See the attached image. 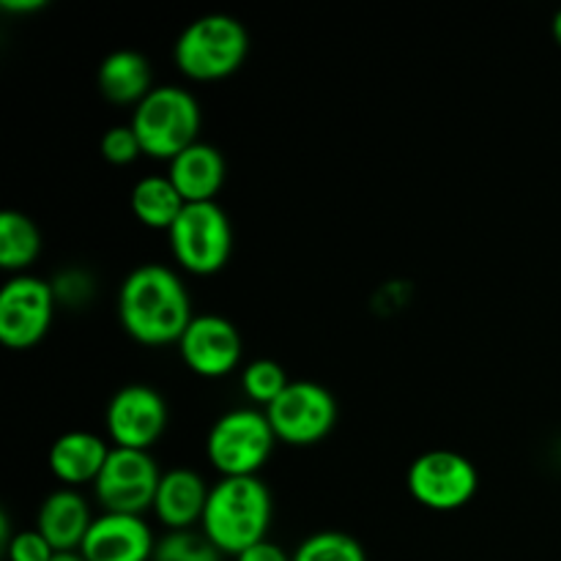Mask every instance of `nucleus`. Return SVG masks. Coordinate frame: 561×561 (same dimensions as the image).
<instances>
[{
	"label": "nucleus",
	"instance_id": "f257e3e1",
	"mask_svg": "<svg viewBox=\"0 0 561 561\" xmlns=\"http://www.w3.org/2000/svg\"><path fill=\"white\" fill-rule=\"evenodd\" d=\"M124 332L142 345H170L192 323V301L179 274L159 263L137 266L118 290Z\"/></svg>",
	"mask_w": 561,
	"mask_h": 561
},
{
	"label": "nucleus",
	"instance_id": "f03ea898",
	"mask_svg": "<svg viewBox=\"0 0 561 561\" xmlns=\"http://www.w3.org/2000/svg\"><path fill=\"white\" fill-rule=\"evenodd\" d=\"M274 502L257 477H222L208 493L203 535L222 553L239 557L266 540Z\"/></svg>",
	"mask_w": 561,
	"mask_h": 561
},
{
	"label": "nucleus",
	"instance_id": "7ed1b4c3",
	"mask_svg": "<svg viewBox=\"0 0 561 561\" xmlns=\"http://www.w3.org/2000/svg\"><path fill=\"white\" fill-rule=\"evenodd\" d=\"M250 53L244 22L230 14H206L192 20L175 38L173 58L181 75L197 82L225 80L236 75Z\"/></svg>",
	"mask_w": 561,
	"mask_h": 561
},
{
	"label": "nucleus",
	"instance_id": "20e7f679",
	"mask_svg": "<svg viewBox=\"0 0 561 561\" xmlns=\"http://www.w3.org/2000/svg\"><path fill=\"white\" fill-rule=\"evenodd\" d=\"M201 121V104L186 88L159 85L135 107L131 129L146 157L173 162L181 151L197 142Z\"/></svg>",
	"mask_w": 561,
	"mask_h": 561
},
{
	"label": "nucleus",
	"instance_id": "39448f33",
	"mask_svg": "<svg viewBox=\"0 0 561 561\" xmlns=\"http://www.w3.org/2000/svg\"><path fill=\"white\" fill-rule=\"evenodd\" d=\"M277 436L266 411L236 409L219 416L206 438L208 463L222 477H257L266 466Z\"/></svg>",
	"mask_w": 561,
	"mask_h": 561
},
{
	"label": "nucleus",
	"instance_id": "423d86ee",
	"mask_svg": "<svg viewBox=\"0 0 561 561\" xmlns=\"http://www.w3.org/2000/svg\"><path fill=\"white\" fill-rule=\"evenodd\" d=\"M168 236L179 266L197 277L222 272L233 252V228L217 201L186 203Z\"/></svg>",
	"mask_w": 561,
	"mask_h": 561
},
{
	"label": "nucleus",
	"instance_id": "0eeeda50",
	"mask_svg": "<svg viewBox=\"0 0 561 561\" xmlns=\"http://www.w3.org/2000/svg\"><path fill=\"white\" fill-rule=\"evenodd\" d=\"M277 442L310 447L323 442L337 422V403L327 387L316 381H290L288 389L266 409Z\"/></svg>",
	"mask_w": 561,
	"mask_h": 561
},
{
	"label": "nucleus",
	"instance_id": "6e6552de",
	"mask_svg": "<svg viewBox=\"0 0 561 561\" xmlns=\"http://www.w3.org/2000/svg\"><path fill=\"white\" fill-rule=\"evenodd\" d=\"M159 482L162 471L151 455L140 449L113 447L102 474L93 482V491L104 513L142 515L146 510H153Z\"/></svg>",
	"mask_w": 561,
	"mask_h": 561
},
{
	"label": "nucleus",
	"instance_id": "1a4fd4ad",
	"mask_svg": "<svg viewBox=\"0 0 561 561\" xmlns=\"http://www.w3.org/2000/svg\"><path fill=\"white\" fill-rule=\"evenodd\" d=\"M405 485L422 507L453 513L474 499L480 477L466 455L453 449H431L411 463Z\"/></svg>",
	"mask_w": 561,
	"mask_h": 561
},
{
	"label": "nucleus",
	"instance_id": "9d476101",
	"mask_svg": "<svg viewBox=\"0 0 561 561\" xmlns=\"http://www.w3.org/2000/svg\"><path fill=\"white\" fill-rule=\"evenodd\" d=\"M55 288L33 274H16L0 290V340L14 351L42 343L53 327Z\"/></svg>",
	"mask_w": 561,
	"mask_h": 561
},
{
	"label": "nucleus",
	"instance_id": "9b49d317",
	"mask_svg": "<svg viewBox=\"0 0 561 561\" xmlns=\"http://www.w3.org/2000/svg\"><path fill=\"white\" fill-rule=\"evenodd\" d=\"M113 447L148 453L168 427V403L162 394L146 383H129L118 389L104 414Z\"/></svg>",
	"mask_w": 561,
	"mask_h": 561
},
{
	"label": "nucleus",
	"instance_id": "f8f14e48",
	"mask_svg": "<svg viewBox=\"0 0 561 561\" xmlns=\"http://www.w3.org/2000/svg\"><path fill=\"white\" fill-rule=\"evenodd\" d=\"M184 365L201 378H222L239 367L244 340L222 316H197L179 340Z\"/></svg>",
	"mask_w": 561,
	"mask_h": 561
},
{
	"label": "nucleus",
	"instance_id": "ddd939ff",
	"mask_svg": "<svg viewBox=\"0 0 561 561\" xmlns=\"http://www.w3.org/2000/svg\"><path fill=\"white\" fill-rule=\"evenodd\" d=\"M157 542L142 515L104 513L93 520L80 553L88 561H151Z\"/></svg>",
	"mask_w": 561,
	"mask_h": 561
},
{
	"label": "nucleus",
	"instance_id": "4468645a",
	"mask_svg": "<svg viewBox=\"0 0 561 561\" xmlns=\"http://www.w3.org/2000/svg\"><path fill=\"white\" fill-rule=\"evenodd\" d=\"M91 504L71 488L49 493L36 515V529L58 553L80 551L93 526Z\"/></svg>",
	"mask_w": 561,
	"mask_h": 561
},
{
	"label": "nucleus",
	"instance_id": "2eb2a0df",
	"mask_svg": "<svg viewBox=\"0 0 561 561\" xmlns=\"http://www.w3.org/2000/svg\"><path fill=\"white\" fill-rule=\"evenodd\" d=\"M208 493H211V488L206 485V480L197 471H164L157 499H153V513H157L159 524L168 526L170 531L192 529V526L203 520Z\"/></svg>",
	"mask_w": 561,
	"mask_h": 561
},
{
	"label": "nucleus",
	"instance_id": "dca6fc26",
	"mask_svg": "<svg viewBox=\"0 0 561 561\" xmlns=\"http://www.w3.org/2000/svg\"><path fill=\"white\" fill-rule=\"evenodd\" d=\"M225 175H228L225 157L219 153V148L203 140L181 151L168 170V179L173 181L186 203H211L222 190Z\"/></svg>",
	"mask_w": 561,
	"mask_h": 561
},
{
	"label": "nucleus",
	"instance_id": "f3484780",
	"mask_svg": "<svg viewBox=\"0 0 561 561\" xmlns=\"http://www.w3.org/2000/svg\"><path fill=\"white\" fill-rule=\"evenodd\" d=\"M110 449L113 447H107V442L96 433L69 431L55 438V444L49 447V471L66 488L96 482L104 463H107Z\"/></svg>",
	"mask_w": 561,
	"mask_h": 561
},
{
	"label": "nucleus",
	"instance_id": "a211bd4d",
	"mask_svg": "<svg viewBox=\"0 0 561 561\" xmlns=\"http://www.w3.org/2000/svg\"><path fill=\"white\" fill-rule=\"evenodd\" d=\"M153 71L151 64L137 49H115L99 66V93L113 104H140L148 93L153 91L151 85Z\"/></svg>",
	"mask_w": 561,
	"mask_h": 561
},
{
	"label": "nucleus",
	"instance_id": "6ab92c4d",
	"mask_svg": "<svg viewBox=\"0 0 561 561\" xmlns=\"http://www.w3.org/2000/svg\"><path fill=\"white\" fill-rule=\"evenodd\" d=\"M131 214L140 219L146 228L153 230H170L175 219L184 211L186 201L181 192L175 190L173 181L168 175H146L131 190Z\"/></svg>",
	"mask_w": 561,
	"mask_h": 561
},
{
	"label": "nucleus",
	"instance_id": "aec40b11",
	"mask_svg": "<svg viewBox=\"0 0 561 561\" xmlns=\"http://www.w3.org/2000/svg\"><path fill=\"white\" fill-rule=\"evenodd\" d=\"M42 255V233L36 222L22 211L0 214V266L5 272L25 274L27 266Z\"/></svg>",
	"mask_w": 561,
	"mask_h": 561
},
{
	"label": "nucleus",
	"instance_id": "412c9836",
	"mask_svg": "<svg viewBox=\"0 0 561 561\" xmlns=\"http://www.w3.org/2000/svg\"><path fill=\"white\" fill-rule=\"evenodd\" d=\"M290 378L285 367L274 359H255L241 370V387L252 403L263 405V411L288 389Z\"/></svg>",
	"mask_w": 561,
	"mask_h": 561
},
{
	"label": "nucleus",
	"instance_id": "4be33fe9",
	"mask_svg": "<svg viewBox=\"0 0 561 561\" xmlns=\"http://www.w3.org/2000/svg\"><path fill=\"white\" fill-rule=\"evenodd\" d=\"M294 561H367L359 540L345 531H318L296 548Z\"/></svg>",
	"mask_w": 561,
	"mask_h": 561
},
{
	"label": "nucleus",
	"instance_id": "5701e85b",
	"mask_svg": "<svg viewBox=\"0 0 561 561\" xmlns=\"http://www.w3.org/2000/svg\"><path fill=\"white\" fill-rule=\"evenodd\" d=\"M219 548L206 535H195L192 529L170 531L157 542L151 561H219Z\"/></svg>",
	"mask_w": 561,
	"mask_h": 561
},
{
	"label": "nucleus",
	"instance_id": "b1692460",
	"mask_svg": "<svg viewBox=\"0 0 561 561\" xmlns=\"http://www.w3.org/2000/svg\"><path fill=\"white\" fill-rule=\"evenodd\" d=\"M99 153H102L104 162L115 164V168H126V164L137 162L142 157V146L137 140L131 124L110 126L107 131L99 140Z\"/></svg>",
	"mask_w": 561,
	"mask_h": 561
},
{
	"label": "nucleus",
	"instance_id": "393cba45",
	"mask_svg": "<svg viewBox=\"0 0 561 561\" xmlns=\"http://www.w3.org/2000/svg\"><path fill=\"white\" fill-rule=\"evenodd\" d=\"M5 553H9V561H53L58 551L38 535V529H31L11 537Z\"/></svg>",
	"mask_w": 561,
	"mask_h": 561
},
{
	"label": "nucleus",
	"instance_id": "a878e982",
	"mask_svg": "<svg viewBox=\"0 0 561 561\" xmlns=\"http://www.w3.org/2000/svg\"><path fill=\"white\" fill-rule=\"evenodd\" d=\"M236 561H294V557H288V553H285L277 542L263 540V542H257V546L247 548L244 553H239Z\"/></svg>",
	"mask_w": 561,
	"mask_h": 561
},
{
	"label": "nucleus",
	"instance_id": "bb28decb",
	"mask_svg": "<svg viewBox=\"0 0 561 561\" xmlns=\"http://www.w3.org/2000/svg\"><path fill=\"white\" fill-rule=\"evenodd\" d=\"M47 5V0H3L0 9L9 11V14H33V11H42Z\"/></svg>",
	"mask_w": 561,
	"mask_h": 561
},
{
	"label": "nucleus",
	"instance_id": "cd10ccee",
	"mask_svg": "<svg viewBox=\"0 0 561 561\" xmlns=\"http://www.w3.org/2000/svg\"><path fill=\"white\" fill-rule=\"evenodd\" d=\"M53 561H88V559L82 557L80 551H71V553H55Z\"/></svg>",
	"mask_w": 561,
	"mask_h": 561
},
{
	"label": "nucleus",
	"instance_id": "c85d7f7f",
	"mask_svg": "<svg viewBox=\"0 0 561 561\" xmlns=\"http://www.w3.org/2000/svg\"><path fill=\"white\" fill-rule=\"evenodd\" d=\"M551 31H553V38H557V44L561 47V9L557 11V16H553L551 22Z\"/></svg>",
	"mask_w": 561,
	"mask_h": 561
}]
</instances>
